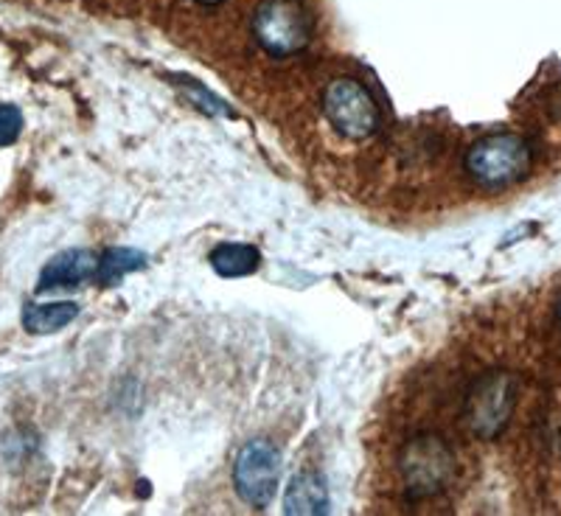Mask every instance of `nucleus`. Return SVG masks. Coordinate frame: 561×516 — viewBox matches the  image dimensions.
I'll return each mask as SVG.
<instances>
[{"mask_svg": "<svg viewBox=\"0 0 561 516\" xmlns=\"http://www.w3.org/2000/svg\"><path fill=\"white\" fill-rule=\"evenodd\" d=\"M466 174L483 188H505L530 172L528 140L514 133H491L466 149Z\"/></svg>", "mask_w": 561, "mask_h": 516, "instance_id": "obj_1", "label": "nucleus"}, {"mask_svg": "<svg viewBox=\"0 0 561 516\" xmlns=\"http://www.w3.org/2000/svg\"><path fill=\"white\" fill-rule=\"evenodd\" d=\"M253 37L270 57H295L312 43V14L304 0H262L253 12Z\"/></svg>", "mask_w": 561, "mask_h": 516, "instance_id": "obj_2", "label": "nucleus"}, {"mask_svg": "<svg viewBox=\"0 0 561 516\" xmlns=\"http://www.w3.org/2000/svg\"><path fill=\"white\" fill-rule=\"evenodd\" d=\"M399 472L410 500H430L453 483L455 455L440 435L421 433L402 447Z\"/></svg>", "mask_w": 561, "mask_h": 516, "instance_id": "obj_3", "label": "nucleus"}, {"mask_svg": "<svg viewBox=\"0 0 561 516\" xmlns=\"http://www.w3.org/2000/svg\"><path fill=\"white\" fill-rule=\"evenodd\" d=\"M519 382L508 370H485L466 393L463 418L480 440H494L517 408Z\"/></svg>", "mask_w": 561, "mask_h": 516, "instance_id": "obj_4", "label": "nucleus"}, {"mask_svg": "<svg viewBox=\"0 0 561 516\" xmlns=\"http://www.w3.org/2000/svg\"><path fill=\"white\" fill-rule=\"evenodd\" d=\"M323 113L343 138L365 140L379 129L382 113L370 90L357 79H334L323 90Z\"/></svg>", "mask_w": 561, "mask_h": 516, "instance_id": "obj_5", "label": "nucleus"}, {"mask_svg": "<svg viewBox=\"0 0 561 516\" xmlns=\"http://www.w3.org/2000/svg\"><path fill=\"white\" fill-rule=\"evenodd\" d=\"M280 478V452L270 440H248L233 460V489L242 503L267 508L275 500Z\"/></svg>", "mask_w": 561, "mask_h": 516, "instance_id": "obj_6", "label": "nucleus"}, {"mask_svg": "<svg viewBox=\"0 0 561 516\" xmlns=\"http://www.w3.org/2000/svg\"><path fill=\"white\" fill-rule=\"evenodd\" d=\"M99 255L90 250H65V253L54 255L51 262L45 264L39 273L37 293H48V289L62 287H79L84 280L96 278Z\"/></svg>", "mask_w": 561, "mask_h": 516, "instance_id": "obj_7", "label": "nucleus"}, {"mask_svg": "<svg viewBox=\"0 0 561 516\" xmlns=\"http://www.w3.org/2000/svg\"><path fill=\"white\" fill-rule=\"evenodd\" d=\"M329 511V489L323 478L314 472L295 474L284 494V514L289 516H320Z\"/></svg>", "mask_w": 561, "mask_h": 516, "instance_id": "obj_8", "label": "nucleus"}, {"mask_svg": "<svg viewBox=\"0 0 561 516\" xmlns=\"http://www.w3.org/2000/svg\"><path fill=\"white\" fill-rule=\"evenodd\" d=\"M208 262L222 278H244V275H253L255 270H259L262 253H259L253 244L225 242L210 250Z\"/></svg>", "mask_w": 561, "mask_h": 516, "instance_id": "obj_9", "label": "nucleus"}, {"mask_svg": "<svg viewBox=\"0 0 561 516\" xmlns=\"http://www.w3.org/2000/svg\"><path fill=\"white\" fill-rule=\"evenodd\" d=\"M79 318V303L57 300V303H28L23 309V329L32 334H51Z\"/></svg>", "mask_w": 561, "mask_h": 516, "instance_id": "obj_10", "label": "nucleus"}, {"mask_svg": "<svg viewBox=\"0 0 561 516\" xmlns=\"http://www.w3.org/2000/svg\"><path fill=\"white\" fill-rule=\"evenodd\" d=\"M147 267V253L133 248H110L99 255V270H96V284L102 287H113L124 275L135 273V270Z\"/></svg>", "mask_w": 561, "mask_h": 516, "instance_id": "obj_11", "label": "nucleus"}, {"mask_svg": "<svg viewBox=\"0 0 561 516\" xmlns=\"http://www.w3.org/2000/svg\"><path fill=\"white\" fill-rule=\"evenodd\" d=\"M23 133V113L14 104H0V147H12Z\"/></svg>", "mask_w": 561, "mask_h": 516, "instance_id": "obj_12", "label": "nucleus"}, {"mask_svg": "<svg viewBox=\"0 0 561 516\" xmlns=\"http://www.w3.org/2000/svg\"><path fill=\"white\" fill-rule=\"evenodd\" d=\"M185 93H188V96L194 99V102H199V107L205 110V113H214V115H228L230 110L225 107L222 102H219V99H214L210 96V93H205L203 88H199V84H185Z\"/></svg>", "mask_w": 561, "mask_h": 516, "instance_id": "obj_13", "label": "nucleus"}, {"mask_svg": "<svg viewBox=\"0 0 561 516\" xmlns=\"http://www.w3.org/2000/svg\"><path fill=\"white\" fill-rule=\"evenodd\" d=\"M197 3H203V7H217V3H222V0H197Z\"/></svg>", "mask_w": 561, "mask_h": 516, "instance_id": "obj_14", "label": "nucleus"}]
</instances>
